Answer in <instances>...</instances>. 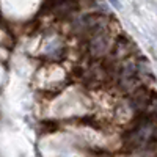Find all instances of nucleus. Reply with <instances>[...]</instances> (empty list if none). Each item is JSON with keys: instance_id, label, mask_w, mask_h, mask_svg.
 <instances>
[{"instance_id": "1", "label": "nucleus", "mask_w": 157, "mask_h": 157, "mask_svg": "<svg viewBox=\"0 0 157 157\" xmlns=\"http://www.w3.org/2000/svg\"><path fill=\"white\" fill-rule=\"evenodd\" d=\"M115 41L109 32V27L105 30H102L101 33L94 35L93 38L88 39V50H90V55L93 58H102L109 55L112 52Z\"/></svg>"}, {"instance_id": "3", "label": "nucleus", "mask_w": 157, "mask_h": 157, "mask_svg": "<svg viewBox=\"0 0 157 157\" xmlns=\"http://www.w3.org/2000/svg\"><path fill=\"white\" fill-rule=\"evenodd\" d=\"M109 2H110V3H112V5H113V6L116 8V10H120V8H121V3H120V0H109Z\"/></svg>"}, {"instance_id": "2", "label": "nucleus", "mask_w": 157, "mask_h": 157, "mask_svg": "<svg viewBox=\"0 0 157 157\" xmlns=\"http://www.w3.org/2000/svg\"><path fill=\"white\" fill-rule=\"evenodd\" d=\"M78 8L77 0H54L52 11L55 13L58 17H68Z\"/></svg>"}]
</instances>
